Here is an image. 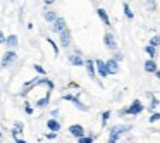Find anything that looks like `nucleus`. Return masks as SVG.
I'll list each match as a JSON object with an SVG mask.
<instances>
[{"label": "nucleus", "mask_w": 160, "mask_h": 143, "mask_svg": "<svg viewBox=\"0 0 160 143\" xmlns=\"http://www.w3.org/2000/svg\"><path fill=\"white\" fill-rule=\"evenodd\" d=\"M145 110V105L141 104V100H132V104L126 109L119 110V115H138Z\"/></svg>", "instance_id": "nucleus-1"}, {"label": "nucleus", "mask_w": 160, "mask_h": 143, "mask_svg": "<svg viewBox=\"0 0 160 143\" xmlns=\"http://www.w3.org/2000/svg\"><path fill=\"white\" fill-rule=\"evenodd\" d=\"M128 131H131V126H121V124L114 126L110 129V135H108V143H117V140L121 138L122 133H128Z\"/></svg>", "instance_id": "nucleus-2"}, {"label": "nucleus", "mask_w": 160, "mask_h": 143, "mask_svg": "<svg viewBox=\"0 0 160 143\" xmlns=\"http://www.w3.org/2000/svg\"><path fill=\"white\" fill-rule=\"evenodd\" d=\"M62 100H66V102H72V104L76 105V107L79 109L81 112H88V110H90V107H86L84 104H81V102H79V93H78V95H64Z\"/></svg>", "instance_id": "nucleus-3"}, {"label": "nucleus", "mask_w": 160, "mask_h": 143, "mask_svg": "<svg viewBox=\"0 0 160 143\" xmlns=\"http://www.w3.org/2000/svg\"><path fill=\"white\" fill-rule=\"evenodd\" d=\"M59 43H60L62 49H67V47L71 45V31L67 28L64 29L62 33H59Z\"/></svg>", "instance_id": "nucleus-4"}, {"label": "nucleus", "mask_w": 160, "mask_h": 143, "mask_svg": "<svg viewBox=\"0 0 160 143\" xmlns=\"http://www.w3.org/2000/svg\"><path fill=\"white\" fill-rule=\"evenodd\" d=\"M16 59H18V54H16L14 50L11 49L7 54H5V57H4V59H2V67H4V69H5V67H9V66H11V64L16 60Z\"/></svg>", "instance_id": "nucleus-5"}, {"label": "nucleus", "mask_w": 160, "mask_h": 143, "mask_svg": "<svg viewBox=\"0 0 160 143\" xmlns=\"http://www.w3.org/2000/svg\"><path fill=\"white\" fill-rule=\"evenodd\" d=\"M103 42H105V47H107L108 50H117V42H115V36L112 35V33H105Z\"/></svg>", "instance_id": "nucleus-6"}, {"label": "nucleus", "mask_w": 160, "mask_h": 143, "mask_svg": "<svg viewBox=\"0 0 160 143\" xmlns=\"http://www.w3.org/2000/svg\"><path fill=\"white\" fill-rule=\"evenodd\" d=\"M97 73L100 78H107L108 76V69H107V62H103L102 59H97Z\"/></svg>", "instance_id": "nucleus-7"}, {"label": "nucleus", "mask_w": 160, "mask_h": 143, "mask_svg": "<svg viewBox=\"0 0 160 143\" xmlns=\"http://www.w3.org/2000/svg\"><path fill=\"white\" fill-rule=\"evenodd\" d=\"M66 28H67V26H66L64 18H57L55 21L52 23V31H53V33H62Z\"/></svg>", "instance_id": "nucleus-8"}, {"label": "nucleus", "mask_w": 160, "mask_h": 143, "mask_svg": "<svg viewBox=\"0 0 160 143\" xmlns=\"http://www.w3.org/2000/svg\"><path fill=\"white\" fill-rule=\"evenodd\" d=\"M84 67H86L88 76H90L91 79H95V76H97V62H95V60H86V62H84Z\"/></svg>", "instance_id": "nucleus-9"}, {"label": "nucleus", "mask_w": 160, "mask_h": 143, "mask_svg": "<svg viewBox=\"0 0 160 143\" xmlns=\"http://www.w3.org/2000/svg\"><path fill=\"white\" fill-rule=\"evenodd\" d=\"M69 62L72 64V66H84V62H86V60L83 59V57H81V54L79 52H74V54H71L69 55Z\"/></svg>", "instance_id": "nucleus-10"}, {"label": "nucleus", "mask_w": 160, "mask_h": 143, "mask_svg": "<svg viewBox=\"0 0 160 143\" xmlns=\"http://www.w3.org/2000/svg\"><path fill=\"white\" fill-rule=\"evenodd\" d=\"M69 133L74 138H81V136H84V128L81 124H72V126H69Z\"/></svg>", "instance_id": "nucleus-11"}, {"label": "nucleus", "mask_w": 160, "mask_h": 143, "mask_svg": "<svg viewBox=\"0 0 160 143\" xmlns=\"http://www.w3.org/2000/svg\"><path fill=\"white\" fill-rule=\"evenodd\" d=\"M107 69H108V74H117L119 73V60L108 59L107 60Z\"/></svg>", "instance_id": "nucleus-12"}, {"label": "nucleus", "mask_w": 160, "mask_h": 143, "mask_svg": "<svg viewBox=\"0 0 160 143\" xmlns=\"http://www.w3.org/2000/svg\"><path fill=\"white\" fill-rule=\"evenodd\" d=\"M145 71H146V73H153V74L158 71V66H157L155 59H148V60H146V62H145Z\"/></svg>", "instance_id": "nucleus-13"}, {"label": "nucleus", "mask_w": 160, "mask_h": 143, "mask_svg": "<svg viewBox=\"0 0 160 143\" xmlns=\"http://www.w3.org/2000/svg\"><path fill=\"white\" fill-rule=\"evenodd\" d=\"M47 128H48V131H60V122L55 117H50L47 121Z\"/></svg>", "instance_id": "nucleus-14"}, {"label": "nucleus", "mask_w": 160, "mask_h": 143, "mask_svg": "<svg viewBox=\"0 0 160 143\" xmlns=\"http://www.w3.org/2000/svg\"><path fill=\"white\" fill-rule=\"evenodd\" d=\"M97 14H98V18H100V21L103 23L105 26H110V19H108V14L105 12V9L98 7V9H97Z\"/></svg>", "instance_id": "nucleus-15"}, {"label": "nucleus", "mask_w": 160, "mask_h": 143, "mask_svg": "<svg viewBox=\"0 0 160 143\" xmlns=\"http://www.w3.org/2000/svg\"><path fill=\"white\" fill-rule=\"evenodd\" d=\"M22 131H24V124H22L21 121H16L14 122V129L11 131V135L14 136V138H19V135H21Z\"/></svg>", "instance_id": "nucleus-16"}, {"label": "nucleus", "mask_w": 160, "mask_h": 143, "mask_svg": "<svg viewBox=\"0 0 160 143\" xmlns=\"http://www.w3.org/2000/svg\"><path fill=\"white\" fill-rule=\"evenodd\" d=\"M50 91H52V90H48V91H47V95H45V97H43V98H40V100H36V107H47V105H48L50 104Z\"/></svg>", "instance_id": "nucleus-17"}, {"label": "nucleus", "mask_w": 160, "mask_h": 143, "mask_svg": "<svg viewBox=\"0 0 160 143\" xmlns=\"http://www.w3.org/2000/svg\"><path fill=\"white\" fill-rule=\"evenodd\" d=\"M18 43H19V40H18V36H16V35H9L7 36L5 45H7L9 49H16V47H18Z\"/></svg>", "instance_id": "nucleus-18"}, {"label": "nucleus", "mask_w": 160, "mask_h": 143, "mask_svg": "<svg viewBox=\"0 0 160 143\" xmlns=\"http://www.w3.org/2000/svg\"><path fill=\"white\" fill-rule=\"evenodd\" d=\"M148 97H150V100H152V102H150V105H148V110L150 112H155V109L160 105V100H157V98L153 97V93H148Z\"/></svg>", "instance_id": "nucleus-19"}, {"label": "nucleus", "mask_w": 160, "mask_h": 143, "mask_svg": "<svg viewBox=\"0 0 160 143\" xmlns=\"http://www.w3.org/2000/svg\"><path fill=\"white\" fill-rule=\"evenodd\" d=\"M43 18H45V21H47V23H50V24H52V23L57 19V14H55L53 11H45V14H43Z\"/></svg>", "instance_id": "nucleus-20"}, {"label": "nucleus", "mask_w": 160, "mask_h": 143, "mask_svg": "<svg viewBox=\"0 0 160 143\" xmlns=\"http://www.w3.org/2000/svg\"><path fill=\"white\" fill-rule=\"evenodd\" d=\"M122 11H124V16H126V18H128L129 21H132V18H134V14H132L131 7H129V5L126 4V2H124V4H122Z\"/></svg>", "instance_id": "nucleus-21"}, {"label": "nucleus", "mask_w": 160, "mask_h": 143, "mask_svg": "<svg viewBox=\"0 0 160 143\" xmlns=\"http://www.w3.org/2000/svg\"><path fill=\"white\" fill-rule=\"evenodd\" d=\"M145 52L148 54L150 59H155V55H157V47H153V45H146V47H145Z\"/></svg>", "instance_id": "nucleus-22"}, {"label": "nucleus", "mask_w": 160, "mask_h": 143, "mask_svg": "<svg viewBox=\"0 0 160 143\" xmlns=\"http://www.w3.org/2000/svg\"><path fill=\"white\" fill-rule=\"evenodd\" d=\"M95 138H97V136H93V135H90V136H81V138H78V143H93Z\"/></svg>", "instance_id": "nucleus-23"}, {"label": "nucleus", "mask_w": 160, "mask_h": 143, "mask_svg": "<svg viewBox=\"0 0 160 143\" xmlns=\"http://www.w3.org/2000/svg\"><path fill=\"white\" fill-rule=\"evenodd\" d=\"M108 119H110V110H105L103 114H102V128H105Z\"/></svg>", "instance_id": "nucleus-24"}, {"label": "nucleus", "mask_w": 160, "mask_h": 143, "mask_svg": "<svg viewBox=\"0 0 160 143\" xmlns=\"http://www.w3.org/2000/svg\"><path fill=\"white\" fill-rule=\"evenodd\" d=\"M33 67H35V71H36V73L40 74V76H45V74H47V71L43 69V67L40 66V64H35V66H33Z\"/></svg>", "instance_id": "nucleus-25"}, {"label": "nucleus", "mask_w": 160, "mask_h": 143, "mask_svg": "<svg viewBox=\"0 0 160 143\" xmlns=\"http://www.w3.org/2000/svg\"><path fill=\"white\" fill-rule=\"evenodd\" d=\"M47 42H48V43H50V47L53 49V54H55V55H59V47H57L55 43H53V40H52V38H47Z\"/></svg>", "instance_id": "nucleus-26"}, {"label": "nucleus", "mask_w": 160, "mask_h": 143, "mask_svg": "<svg viewBox=\"0 0 160 143\" xmlns=\"http://www.w3.org/2000/svg\"><path fill=\"white\" fill-rule=\"evenodd\" d=\"M160 121V112H152V115H150V122H157Z\"/></svg>", "instance_id": "nucleus-27"}, {"label": "nucleus", "mask_w": 160, "mask_h": 143, "mask_svg": "<svg viewBox=\"0 0 160 143\" xmlns=\"http://www.w3.org/2000/svg\"><path fill=\"white\" fill-rule=\"evenodd\" d=\"M150 45H153V47H158V45H160V36H153V38L150 40Z\"/></svg>", "instance_id": "nucleus-28"}, {"label": "nucleus", "mask_w": 160, "mask_h": 143, "mask_svg": "<svg viewBox=\"0 0 160 143\" xmlns=\"http://www.w3.org/2000/svg\"><path fill=\"white\" fill-rule=\"evenodd\" d=\"M24 112H26V114H28V115H31L33 112H35V109H33V107H31V105H29V104H24Z\"/></svg>", "instance_id": "nucleus-29"}, {"label": "nucleus", "mask_w": 160, "mask_h": 143, "mask_svg": "<svg viewBox=\"0 0 160 143\" xmlns=\"http://www.w3.org/2000/svg\"><path fill=\"white\" fill-rule=\"evenodd\" d=\"M45 138H47V140H55V138H57V131H48V133L45 135Z\"/></svg>", "instance_id": "nucleus-30"}, {"label": "nucleus", "mask_w": 160, "mask_h": 143, "mask_svg": "<svg viewBox=\"0 0 160 143\" xmlns=\"http://www.w3.org/2000/svg\"><path fill=\"white\" fill-rule=\"evenodd\" d=\"M114 59H115V60H119V62H121V60H122V54H119V52H115V55H114Z\"/></svg>", "instance_id": "nucleus-31"}, {"label": "nucleus", "mask_w": 160, "mask_h": 143, "mask_svg": "<svg viewBox=\"0 0 160 143\" xmlns=\"http://www.w3.org/2000/svg\"><path fill=\"white\" fill-rule=\"evenodd\" d=\"M53 2H55V0H43V4H45V5H52Z\"/></svg>", "instance_id": "nucleus-32"}, {"label": "nucleus", "mask_w": 160, "mask_h": 143, "mask_svg": "<svg viewBox=\"0 0 160 143\" xmlns=\"http://www.w3.org/2000/svg\"><path fill=\"white\" fill-rule=\"evenodd\" d=\"M16 140V143H28V141H24V140H21V138H14Z\"/></svg>", "instance_id": "nucleus-33"}, {"label": "nucleus", "mask_w": 160, "mask_h": 143, "mask_svg": "<svg viewBox=\"0 0 160 143\" xmlns=\"http://www.w3.org/2000/svg\"><path fill=\"white\" fill-rule=\"evenodd\" d=\"M155 76H157V79H160V69H158V71H157V73H155Z\"/></svg>", "instance_id": "nucleus-34"}]
</instances>
